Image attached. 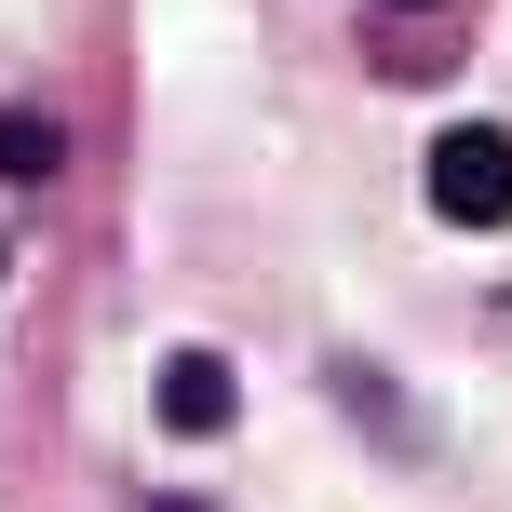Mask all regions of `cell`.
<instances>
[{
  "instance_id": "6da1fadb",
  "label": "cell",
  "mask_w": 512,
  "mask_h": 512,
  "mask_svg": "<svg viewBox=\"0 0 512 512\" xmlns=\"http://www.w3.org/2000/svg\"><path fill=\"white\" fill-rule=\"evenodd\" d=\"M432 216H459V230H512V135H499V122L432 135Z\"/></svg>"
},
{
  "instance_id": "7a4b0ae2",
  "label": "cell",
  "mask_w": 512,
  "mask_h": 512,
  "mask_svg": "<svg viewBox=\"0 0 512 512\" xmlns=\"http://www.w3.org/2000/svg\"><path fill=\"white\" fill-rule=\"evenodd\" d=\"M230 405H243V391H230L216 351H176V364H162V418H176V432H230Z\"/></svg>"
},
{
  "instance_id": "3957f363",
  "label": "cell",
  "mask_w": 512,
  "mask_h": 512,
  "mask_svg": "<svg viewBox=\"0 0 512 512\" xmlns=\"http://www.w3.org/2000/svg\"><path fill=\"white\" fill-rule=\"evenodd\" d=\"M54 162H68V135L41 108H0V176H54Z\"/></svg>"
},
{
  "instance_id": "277c9868",
  "label": "cell",
  "mask_w": 512,
  "mask_h": 512,
  "mask_svg": "<svg viewBox=\"0 0 512 512\" xmlns=\"http://www.w3.org/2000/svg\"><path fill=\"white\" fill-rule=\"evenodd\" d=\"M149 512H203V499H149Z\"/></svg>"
}]
</instances>
